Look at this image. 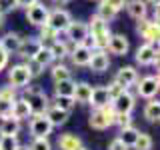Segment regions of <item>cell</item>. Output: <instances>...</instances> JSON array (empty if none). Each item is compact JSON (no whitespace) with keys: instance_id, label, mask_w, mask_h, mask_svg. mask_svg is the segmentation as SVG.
<instances>
[{"instance_id":"cell-1","label":"cell","mask_w":160,"mask_h":150,"mask_svg":"<svg viewBox=\"0 0 160 150\" xmlns=\"http://www.w3.org/2000/svg\"><path fill=\"white\" fill-rule=\"evenodd\" d=\"M86 26H88V40L92 42L90 48L92 50H106L108 40L112 36L108 22L102 20L98 14H92V18H90V22H86Z\"/></svg>"},{"instance_id":"cell-2","label":"cell","mask_w":160,"mask_h":150,"mask_svg":"<svg viewBox=\"0 0 160 150\" xmlns=\"http://www.w3.org/2000/svg\"><path fill=\"white\" fill-rule=\"evenodd\" d=\"M20 98L26 100L32 116L34 114H44L46 108L50 106V98H48V94L44 92L42 86H32V84H28L26 88H22V96Z\"/></svg>"},{"instance_id":"cell-3","label":"cell","mask_w":160,"mask_h":150,"mask_svg":"<svg viewBox=\"0 0 160 150\" xmlns=\"http://www.w3.org/2000/svg\"><path fill=\"white\" fill-rule=\"evenodd\" d=\"M114 118H116V112L112 110L110 104L102 108H94L88 116V126L92 130H108L110 126H114Z\"/></svg>"},{"instance_id":"cell-4","label":"cell","mask_w":160,"mask_h":150,"mask_svg":"<svg viewBox=\"0 0 160 150\" xmlns=\"http://www.w3.org/2000/svg\"><path fill=\"white\" fill-rule=\"evenodd\" d=\"M30 82H32V76H30V72H28V68H26V64H24V62L14 64V66L8 70V84L14 90L26 88Z\"/></svg>"},{"instance_id":"cell-5","label":"cell","mask_w":160,"mask_h":150,"mask_svg":"<svg viewBox=\"0 0 160 150\" xmlns=\"http://www.w3.org/2000/svg\"><path fill=\"white\" fill-rule=\"evenodd\" d=\"M136 32L138 36L144 40V44H154V46H158V22H154V20H148V18H142V20H136Z\"/></svg>"},{"instance_id":"cell-6","label":"cell","mask_w":160,"mask_h":150,"mask_svg":"<svg viewBox=\"0 0 160 150\" xmlns=\"http://www.w3.org/2000/svg\"><path fill=\"white\" fill-rule=\"evenodd\" d=\"M72 22V16H70L68 10L64 8H54L48 12V20H46V26L52 28L54 32L58 34H64V30L68 28V24Z\"/></svg>"},{"instance_id":"cell-7","label":"cell","mask_w":160,"mask_h":150,"mask_svg":"<svg viewBox=\"0 0 160 150\" xmlns=\"http://www.w3.org/2000/svg\"><path fill=\"white\" fill-rule=\"evenodd\" d=\"M160 90V80H158V74H150V76H144V78H138L136 82V92L140 98H146V100H152L156 98Z\"/></svg>"},{"instance_id":"cell-8","label":"cell","mask_w":160,"mask_h":150,"mask_svg":"<svg viewBox=\"0 0 160 150\" xmlns=\"http://www.w3.org/2000/svg\"><path fill=\"white\" fill-rule=\"evenodd\" d=\"M110 106L116 114H132L134 106H136V96L130 90H124V92H120L118 96L110 100Z\"/></svg>"},{"instance_id":"cell-9","label":"cell","mask_w":160,"mask_h":150,"mask_svg":"<svg viewBox=\"0 0 160 150\" xmlns=\"http://www.w3.org/2000/svg\"><path fill=\"white\" fill-rule=\"evenodd\" d=\"M134 60L140 66H158V46H154V44H140L136 48Z\"/></svg>"},{"instance_id":"cell-10","label":"cell","mask_w":160,"mask_h":150,"mask_svg":"<svg viewBox=\"0 0 160 150\" xmlns=\"http://www.w3.org/2000/svg\"><path fill=\"white\" fill-rule=\"evenodd\" d=\"M28 130L32 134V138H48L52 134V124L48 122V118L44 114H34L30 116V124H28Z\"/></svg>"},{"instance_id":"cell-11","label":"cell","mask_w":160,"mask_h":150,"mask_svg":"<svg viewBox=\"0 0 160 150\" xmlns=\"http://www.w3.org/2000/svg\"><path fill=\"white\" fill-rule=\"evenodd\" d=\"M64 34L72 44H88V26L82 20H72L64 30Z\"/></svg>"},{"instance_id":"cell-12","label":"cell","mask_w":160,"mask_h":150,"mask_svg":"<svg viewBox=\"0 0 160 150\" xmlns=\"http://www.w3.org/2000/svg\"><path fill=\"white\" fill-rule=\"evenodd\" d=\"M48 12H50V8L44 2H40V0H38V2H34L32 6L26 8V20L32 24V26L40 28V26H44V24H46Z\"/></svg>"},{"instance_id":"cell-13","label":"cell","mask_w":160,"mask_h":150,"mask_svg":"<svg viewBox=\"0 0 160 150\" xmlns=\"http://www.w3.org/2000/svg\"><path fill=\"white\" fill-rule=\"evenodd\" d=\"M90 56H92L90 44H74V46L70 48V54H68L70 62H72L74 66H88Z\"/></svg>"},{"instance_id":"cell-14","label":"cell","mask_w":160,"mask_h":150,"mask_svg":"<svg viewBox=\"0 0 160 150\" xmlns=\"http://www.w3.org/2000/svg\"><path fill=\"white\" fill-rule=\"evenodd\" d=\"M138 70L134 68V66H122V68H118V72H116V76H114V82L120 84L124 90H128L130 86H134V84L138 82Z\"/></svg>"},{"instance_id":"cell-15","label":"cell","mask_w":160,"mask_h":150,"mask_svg":"<svg viewBox=\"0 0 160 150\" xmlns=\"http://www.w3.org/2000/svg\"><path fill=\"white\" fill-rule=\"evenodd\" d=\"M128 50H130V42L124 34H112V36H110L106 52L114 54V56H126Z\"/></svg>"},{"instance_id":"cell-16","label":"cell","mask_w":160,"mask_h":150,"mask_svg":"<svg viewBox=\"0 0 160 150\" xmlns=\"http://www.w3.org/2000/svg\"><path fill=\"white\" fill-rule=\"evenodd\" d=\"M110 66V56L106 50H92V56H90V62H88V68L92 72H106Z\"/></svg>"},{"instance_id":"cell-17","label":"cell","mask_w":160,"mask_h":150,"mask_svg":"<svg viewBox=\"0 0 160 150\" xmlns=\"http://www.w3.org/2000/svg\"><path fill=\"white\" fill-rule=\"evenodd\" d=\"M20 46H22V36L18 32H6L2 38H0V48L8 54H18Z\"/></svg>"},{"instance_id":"cell-18","label":"cell","mask_w":160,"mask_h":150,"mask_svg":"<svg viewBox=\"0 0 160 150\" xmlns=\"http://www.w3.org/2000/svg\"><path fill=\"white\" fill-rule=\"evenodd\" d=\"M110 100L112 98H110L106 86H92L90 100H88V104L92 108H102V106H106V104H110Z\"/></svg>"},{"instance_id":"cell-19","label":"cell","mask_w":160,"mask_h":150,"mask_svg":"<svg viewBox=\"0 0 160 150\" xmlns=\"http://www.w3.org/2000/svg\"><path fill=\"white\" fill-rule=\"evenodd\" d=\"M124 8H126L128 16L134 18V20H142V18L148 16L146 0H126V6H124Z\"/></svg>"},{"instance_id":"cell-20","label":"cell","mask_w":160,"mask_h":150,"mask_svg":"<svg viewBox=\"0 0 160 150\" xmlns=\"http://www.w3.org/2000/svg\"><path fill=\"white\" fill-rule=\"evenodd\" d=\"M42 48V42L38 40V36H28V38H22V46H20V52L18 56H22L24 60L32 58L38 50Z\"/></svg>"},{"instance_id":"cell-21","label":"cell","mask_w":160,"mask_h":150,"mask_svg":"<svg viewBox=\"0 0 160 150\" xmlns=\"http://www.w3.org/2000/svg\"><path fill=\"white\" fill-rule=\"evenodd\" d=\"M44 116L48 118V122L52 124V128H60V126H64V124L68 122V112H64V110H60L56 106H52V104L46 108Z\"/></svg>"},{"instance_id":"cell-22","label":"cell","mask_w":160,"mask_h":150,"mask_svg":"<svg viewBox=\"0 0 160 150\" xmlns=\"http://www.w3.org/2000/svg\"><path fill=\"white\" fill-rule=\"evenodd\" d=\"M20 128H22V122H18L16 118H0V136H18Z\"/></svg>"},{"instance_id":"cell-23","label":"cell","mask_w":160,"mask_h":150,"mask_svg":"<svg viewBox=\"0 0 160 150\" xmlns=\"http://www.w3.org/2000/svg\"><path fill=\"white\" fill-rule=\"evenodd\" d=\"M56 144H58L60 150H78L82 146V140H80V136H76L74 132H64V134L58 136Z\"/></svg>"},{"instance_id":"cell-24","label":"cell","mask_w":160,"mask_h":150,"mask_svg":"<svg viewBox=\"0 0 160 150\" xmlns=\"http://www.w3.org/2000/svg\"><path fill=\"white\" fill-rule=\"evenodd\" d=\"M50 54H52V58H54V62H64V60L68 58V54H70V46H68V42L66 40H56V42H52L50 44Z\"/></svg>"},{"instance_id":"cell-25","label":"cell","mask_w":160,"mask_h":150,"mask_svg":"<svg viewBox=\"0 0 160 150\" xmlns=\"http://www.w3.org/2000/svg\"><path fill=\"white\" fill-rule=\"evenodd\" d=\"M10 116L16 118L18 122H22V120H28L30 116H32V112H30V108H28L26 100L20 98V96L14 100V102H12V112H10Z\"/></svg>"},{"instance_id":"cell-26","label":"cell","mask_w":160,"mask_h":150,"mask_svg":"<svg viewBox=\"0 0 160 150\" xmlns=\"http://www.w3.org/2000/svg\"><path fill=\"white\" fill-rule=\"evenodd\" d=\"M90 92H92V86H90L88 82H76V86H74V102L78 104H88L90 100Z\"/></svg>"},{"instance_id":"cell-27","label":"cell","mask_w":160,"mask_h":150,"mask_svg":"<svg viewBox=\"0 0 160 150\" xmlns=\"http://www.w3.org/2000/svg\"><path fill=\"white\" fill-rule=\"evenodd\" d=\"M74 86H76V82L72 78L58 80V82H54V96H72Z\"/></svg>"},{"instance_id":"cell-28","label":"cell","mask_w":160,"mask_h":150,"mask_svg":"<svg viewBox=\"0 0 160 150\" xmlns=\"http://www.w3.org/2000/svg\"><path fill=\"white\" fill-rule=\"evenodd\" d=\"M138 134H140V130H138V128L128 126V128H122V130H120V134H118L116 138H118L126 148H132V146H134V142H136V138H138Z\"/></svg>"},{"instance_id":"cell-29","label":"cell","mask_w":160,"mask_h":150,"mask_svg":"<svg viewBox=\"0 0 160 150\" xmlns=\"http://www.w3.org/2000/svg\"><path fill=\"white\" fill-rule=\"evenodd\" d=\"M144 118H146L150 124L158 122V118H160V104H158V100L152 98V100L146 102V106H144Z\"/></svg>"},{"instance_id":"cell-30","label":"cell","mask_w":160,"mask_h":150,"mask_svg":"<svg viewBox=\"0 0 160 150\" xmlns=\"http://www.w3.org/2000/svg\"><path fill=\"white\" fill-rule=\"evenodd\" d=\"M50 76H52L54 82H58V80H66V78H72V76H70V68H68L64 62H54L52 66H50Z\"/></svg>"},{"instance_id":"cell-31","label":"cell","mask_w":160,"mask_h":150,"mask_svg":"<svg viewBox=\"0 0 160 150\" xmlns=\"http://www.w3.org/2000/svg\"><path fill=\"white\" fill-rule=\"evenodd\" d=\"M32 60L36 64H40L42 68H48V66H52V64H54V58H52V54H50V48H46V46L40 48L38 52L32 56Z\"/></svg>"},{"instance_id":"cell-32","label":"cell","mask_w":160,"mask_h":150,"mask_svg":"<svg viewBox=\"0 0 160 150\" xmlns=\"http://www.w3.org/2000/svg\"><path fill=\"white\" fill-rule=\"evenodd\" d=\"M60 38V34L58 32H54L52 28H48L46 24H44V26H40V34H38V40L40 42H42V46H50V44L52 42H56V40Z\"/></svg>"},{"instance_id":"cell-33","label":"cell","mask_w":160,"mask_h":150,"mask_svg":"<svg viewBox=\"0 0 160 150\" xmlns=\"http://www.w3.org/2000/svg\"><path fill=\"white\" fill-rule=\"evenodd\" d=\"M52 106H56L60 110H64V112H72L74 106H76V102H74V98L72 96H54V104Z\"/></svg>"},{"instance_id":"cell-34","label":"cell","mask_w":160,"mask_h":150,"mask_svg":"<svg viewBox=\"0 0 160 150\" xmlns=\"http://www.w3.org/2000/svg\"><path fill=\"white\" fill-rule=\"evenodd\" d=\"M96 14H98V16L102 18V20H106V22H110V20H114V18L118 16V12H116V10H114V8H110L108 4H104L102 0H98V10H96Z\"/></svg>"},{"instance_id":"cell-35","label":"cell","mask_w":160,"mask_h":150,"mask_svg":"<svg viewBox=\"0 0 160 150\" xmlns=\"http://www.w3.org/2000/svg\"><path fill=\"white\" fill-rule=\"evenodd\" d=\"M152 144H154V140H152V136H150V134L140 132L132 148H134V150H152Z\"/></svg>"},{"instance_id":"cell-36","label":"cell","mask_w":160,"mask_h":150,"mask_svg":"<svg viewBox=\"0 0 160 150\" xmlns=\"http://www.w3.org/2000/svg\"><path fill=\"white\" fill-rule=\"evenodd\" d=\"M28 150H52V144H50L48 138H32V142L26 144Z\"/></svg>"},{"instance_id":"cell-37","label":"cell","mask_w":160,"mask_h":150,"mask_svg":"<svg viewBox=\"0 0 160 150\" xmlns=\"http://www.w3.org/2000/svg\"><path fill=\"white\" fill-rule=\"evenodd\" d=\"M18 144V136H0V150H16Z\"/></svg>"},{"instance_id":"cell-38","label":"cell","mask_w":160,"mask_h":150,"mask_svg":"<svg viewBox=\"0 0 160 150\" xmlns=\"http://www.w3.org/2000/svg\"><path fill=\"white\" fill-rule=\"evenodd\" d=\"M132 114H116V118H114V126H118L120 130L122 128H128L132 126Z\"/></svg>"},{"instance_id":"cell-39","label":"cell","mask_w":160,"mask_h":150,"mask_svg":"<svg viewBox=\"0 0 160 150\" xmlns=\"http://www.w3.org/2000/svg\"><path fill=\"white\" fill-rule=\"evenodd\" d=\"M24 64H26V68H28V72H30V76H32V78H36V76H40V74L44 72V68L40 66V64H36L32 58H28Z\"/></svg>"},{"instance_id":"cell-40","label":"cell","mask_w":160,"mask_h":150,"mask_svg":"<svg viewBox=\"0 0 160 150\" xmlns=\"http://www.w3.org/2000/svg\"><path fill=\"white\" fill-rule=\"evenodd\" d=\"M18 96H16V90L12 86H2L0 88V100H10V102H14Z\"/></svg>"},{"instance_id":"cell-41","label":"cell","mask_w":160,"mask_h":150,"mask_svg":"<svg viewBox=\"0 0 160 150\" xmlns=\"http://www.w3.org/2000/svg\"><path fill=\"white\" fill-rule=\"evenodd\" d=\"M16 0H0V12L2 14H10L12 10H16Z\"/></svg>"},{"instance_id":"cell-42","label":"cell","mask_w":160,"mask_h":150,"mask_svg":"<svg viewBox=\"0 0 160 150\" xmlns=\"http://www.w3.org/2000/svg\"><path fill=\"white\" fill-rule=\"evenodd\" d=\"M12 112V102L10 100H0V118H6Z\"/></svg>"},{"instance_id":"cell-43","label":"cell","mask_w":160,"mask_h":150,"mask_svg":"<svg viewBox=\"0 0 160 150\" xmlns=\"http://www.w3.org/2000/svg\"><path fill=\"white\" fill-rule=\"evenodd\" d=\"M104 4H108L110 8H114L116 12H120V10H124V6H126V0H102Z\"/></svg>"},{"instance_id":"cell-44","label":"cell","mask_w":160,"mask_h":150,"mask_svg":"<svg viewBox=\"0 0 160 150\" xmlns=\"http://www.w3.org/2000/svg\"><path fill=\"white\" fill-rule=\"evenodd\" d=\"M106 88H108V94H110V98H114V96H118L120 92H124V88L120 86V84H116V82H114V80H112V82L108 84Z\"/></svg>"},{"instance_id":"cell-45","label":"cell","mask_w":160,"mask_h":150,"mask_svg":"<svg viewBox=\"0 0 160 150\" xmlns=\"http://www.w3.org/2000/svg\"><path fill=\"white\" fill-rule=\"evenodd\" d=\"M8 60H10V56H8L6 52H4L2 48H0V72H2V70L8 66Z\"/></svg>"},{"instance_id":"cell-46","label":"cell","mask_w":160,"mask_h":150,"mask_svg":"<svg viewBox=\"0 0 160 150\" xmlns=\"http://www.w3.org/2000/svg\"><path fill=\"white\" fill-rule=\"evenodd\" d=\"M108 150H128V148H126V146H124V144H122V142H120V140H118V138H114V140H112V142H110V144H108Z\"/></svg>"},{"instance_id":"cell-47","label":"cell","mask_w":160,"mask_h":150,"mask_svg":"<svg viewBox=\"0 0 160 150\" xmlns=\"http://www.w3.org/2000/svg\"><path fill=\"white\" fill-rule=\"evenodd\" d=\"M34 2H38V0H16V6H18V8H24V10H26L28 6H32Z\"/></svg>"},{"instance_id":"cell-48","label":"cell","mask_w":160,"mask_h":150,"mask_svg":"<svg viewBox=\"0 0 160 150\" xmlns=\"http://www.w3.org/2000/svg\"><path fill=\"white\" fill-rule=\"evenodd\" d=\"M52 2H54V4H58V6H60V4H68L70 0H52Z\"/></svg>"},{"instance_id":"cell-49","label":"cell","mask_w":160,"mask_h":150,"mask_svg":"<svg viewBox=\"0 0 160 150\" xmlns=\"http://www.w3.org/2000/svg\"><path fill=\"white\" fill-rule=\"evenodd\" d=\"M146 4H152V6H158V0H146Z\"/></svg>"},{"instance_id":"cell-50","label":"cell","mask_w":160,"mask_h":150,"mask_svg":"<svg viewBox=\"0 0 160 150\" xmlns=\"http://www.w3.org/2000/svg\"><path fill=\"white\" fill-rule=\"evenodd\" d=\"M16 150H28V146H24V144H18V148Z\"/></svg>"},{"instance_id":"cell-51","label":"cell","mask_w":160,"mask_h":150,"mask_svg":"<svg viewBox=\"0 0 160 150\" xmlns=\"http://www.w3.org/2000/svg\"><path fill=\"white\" fill-rule=\"evenodd\" d=\"M2 24H4V14L0 12V26H2Z\"/></svg>"},{"instance_id":"cell-52","label":"cell","mask_w":160,"mask_h":150,"mask_svg":"<svg viewBox=\"0 0 160 150\" xmlns=\"http://www.w3.org/2000/svg\"><path fill=\"white\" fill-rule=\"evenodd\" d=\"M78 150H88V148H84V146H80V148H78Z\"/></svg>"},{"instance_id":"cell-53","label":"cell","mask_w":160,"mask_h":150,"mask_svg":"<svg viewBox=\"0 0 160 150\" xmlns=\"http://www.w3.org/2000/svg\"><path fill=\"white\" fill-rule=\"evenodd\" d=\"M90 2H98V0H90Z\"/></svg>"}]
</instances>
